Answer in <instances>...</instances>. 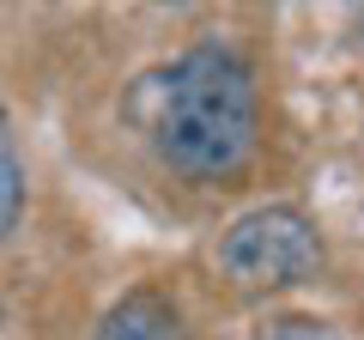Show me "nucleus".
Returning <instances> with one entry per match:
<instances>
[{"mask_svg": "<svg viewBox=\"0 0 364 340\" xmlns=\"http://www.w3.org/2000/svg\"><path fill=\"white\" fill-rule=\"evenodd\" d=\"M255 340H334V334H328V322H316V316H273V322L255 328Z\"/></svg>", "mask_w": 364, "mask_h": 340, "instance_id": "5", "label": "nucleus"}, {"mask_svg": "<svg viewBox=\"0 0 364 340\" xmlns=\"http://www.w3.org/2000/svg\"><path fill=\"white\" fill-rule=\"evenodd\" d=\"M322 267V231L304 207H255L219 237V274L237 292H279Z\"/></svg>", "mask_w": 364, "mask_h": 340, "instance_id": "2", "label": "nucleus"}, {"mask_svg": "<svg viewBox=\"0 0 364 340\" xmlns=\"http://www.w3.org/2000/svg\"><path fill=\"white\" fill-rule=\"evenodd\" d=\"M255 128H261L255 67L231 43H195L158 85L152 146L170 170L195 176V183L237 176L255 152Z\"/></svg>", "mask_w": 364, "mask_h": 340, "instance_id": "1", "label": "nucleus"}, {"mask_svg": "<svg viewBox=\"0 0 364 340\" xmlns=\"http://www.w3.org/2000/svg\"><path fill=\"white\" fill-rule=\"evenodd\" d=\"M18 219H25V158H18L13 122H6V110H0V249H6V237L18 231Z\"/></svg>", "mask_w": 364, "mask_h": 340, "instance_id": "4", "label": "nucleus"}, {"mask_svg": "<svg viewBox=\"0 0 364 340\" xmlns=\"http://www.w3.org/2000/svg\"><path fill=\"white\" fill-rule=\"evenodd\" d=\"M97 340H182V316L164 292L140 286L128 298H116L97 322Z\"/></svg>", "mask_w": 364, "mask_h": 340, "instance_id": "3", "label": "nucleus"}]
</instances>
